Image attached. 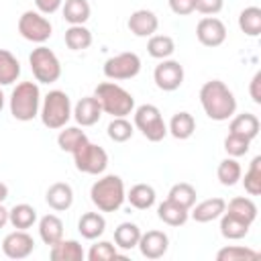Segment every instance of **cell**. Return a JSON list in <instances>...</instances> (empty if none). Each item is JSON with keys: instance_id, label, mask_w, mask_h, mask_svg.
<instances>
[{"instance_id": "1", "label": "cell", "mask_w": 261, "mask_h": 261, "mask_svg": "<svg viewBox=\"0 0 261 261\" xmlns=\"http://www.w3.org/2000/svg\"><path fill=\"white\" fill-rule=\"evenodd\" d=\"M200 104L210 120L222 122L237 112V98L222 80H210L200 88Z\"/></svg>"}, {"instance_id": "2", "label": "cell", "mask_w": 261, "mask_h": 261, "mask_svg": "<svg viewBox=\"0 0 261 261\" xmlns=\"http://www.w3.org/2000/svg\"><path fill=\"white\" fill-rule=\"evenodd\" d=\"M90 200L100 212H116L126 200V190H124L122 177L108 173V175L96 179L90 188Z\"/></svg>"}, {"instance_id": "3", "label": "cell", "mask_w": 261, "mask_h": 261, "mask_svg": "<svg viewBox=\"0 0 261 261\" xmlns=\"http://www.w3.org/2000/svg\"><path fill=\"white\" fill-rule=\"evenodd\" d=\"M96 100L102 106V112L110 114L112 118L116 116H128L135 110V98L128 90L114 82H102L94 90Z\"/></svg>"}, {"instance_id": "4", "label": "cell", "mask_w": 261, "mask_h": 261, "mask_svg": "<svg viewBox=\"0 0 261 261\" xmlns=\"http://www.w3.org/2000/svg\"><path fill=\"white\" fill-rule=\"evenodd\" d=\"M41 110V90L35 82H20L14 86L10 94V114L20 120L29 122L39 116Z\"/></svg>"}, {"instance_id": "5", "label": "cell", "mask_w": 261, "mask_h": 261, "mask_svg": "<svg viewBox=\"0 0 261 261\" xmlns=\"http://www.w3.org/2000/svg\"><path fill=\"white\" fill-rule=\"evenodd\" d=\"M71 112H73V108H71L69 96L63 90H51L41 102L39 116H41V122L47 128L57 130V128H63L69 122Z\"/></svg>"}, {"instance_id": "6", "label": "cell", "mask_w": 261, "mask_h": 261, "mask_svg": "<svg viewBox=\"0 0 261 261\" xmlns=\"http://www.w3.org/2000/svg\"><path fill=\"white\" fill-rule=\"evenodd\" d=\"M29 63H31V71L39 84H53L61 77V63H59L57 55L45 45H39L37 49L31 51Z\"/></svg>"}, {"instance_id": "7", "label": "cell", "mask_w": 261, "mask_h": 261, "mask_svg": "<svg viewBox=\"0 0 261 261\" xmlns=\"http://www.w3.org/2000/svg\"><path fill=\"white\" fill-rule=\"evenodd\" d=\"M135 126L151 143H159L167 137V124L155 104H141L135 110Z\"/></svg>"}, {"instance_id": "8", "label": "cell", "mask_w": 261, "mask_h": 261, "mask_svg": "<svg viewBox=\"0 0 261 261\" xmlns=\"http://www.w3.org/2000/svg\"><path fill=\"white\" fill-rule=\"evenodd\" d=\"M71 155H73L75 169L82 171V173L100 175V173H104L106 167H108V153H106L100 145H94V143H90V141L82 143Z\"/></svg>"}, {"instance_id": "9", "label": "cell", "mask_w": 261, "mask_h": 261, "mask_svg": "<svg viewBox=\"0 0 261 261\" xmlns=\"http://www.w3.org/2000/svg\"><path fill=\"white\" fill-rule=\"evenodd\" d=\"M18 33H20L22 39H27L31 43H37V45H43L45 41L51 39L53 24L39 10H27L18 18Z\"/></svg>"}, {"instance_id": "10", "label": "cell", "mask_w": 261, "mask_h": 261, "mask_svg": "<svg viewBox=\"0 0 261 261\" xmlns=\"http://www.w3.org/2000/svg\"><path fill=\"white\" fill-rule=\"evenodd\" d=\"M104 75L112 82H122V80H133L139 75L141 71V57L133 51H124V53H118L110 59L104 61V67H102Z\"/></svg>"}, {"instance_id": "11", "label": "cell", "mask_w": 261, "mask_h": 261, "mask_svg": "<svg viewBox=\"0 0 261 261\" xmlns=\"http://www.w3.org/2000/svg\"><path fill=\"white\" fill-rule=\"evenodd\" d=\"M153 82L163 92H173L184 84V67L175 59H161L153 71Z\"/></svg>"}, {"instance_id": "12", "label": "cell", "mask_w": 261, "mask_h": 261, "mask_svg": "<svg viewBox=\"0 0 261 261\" xmlns=\"http://www.w3.org/2000/svg\"><path fill=\"white\" fill-rule=\"evenodd\" d=\"M196 39L204 47H218L226 41V27L216 16H204L196 24Z\"/></svg>"}, {"instance_id": "13", "label": "cell", "mask_w": 261, "mask_h": 261, "mask_svg": "<svg viewBox=\"0 0 261 261\" xmlns=\"http://www.w3.org/2000/svg\"><path fill=\"white\" fill-rule=\"evenodd\" d=\"M35 251V241L27 230H12L2 241V253L8 259H27Z\"/></svg>"}, {"instance_id": "14", "label": "cell", "mask_w": 261, "mask_h": 261, "mask_svg": "<svg viewBox=\"0 0 261 261\" xmlns=\"http://www.w3.org/2000/svg\"><path fill=\"white\" fill-rule=\"evenodd\" d=\"M137 247L145 259H161L169 249V237L163 230H147L141 232Z\"/></svg>"}, {"instance_id": "15", "label": "cell", "mask_w": 261, "mask_h": 261, "mask_svg": "<svg viewBox=\"0 0 261 261\" xmlns=\"http://www.w3.org/2000/svg\"><path fill=\"white\" fill-rule=\"evenodd\" d=\"M128 31L135 35V37H151L157 33L159 29V18L153 10L149 8H139L135 10L130 16H128V22H126Z\"/></svg>"}, {"instance_id": "16", "label": "cell", "mask_w": 261, "mask_h": 261, "mask_svg": "<svg viewBox=\"0 0 261 261\" xmlns=\"http://www.w3.org/2000/svg\"><path fill=\"white\" fill-rule=\"evenodd\" d=\"M71 116L75 118V122L80 126H94L100 120V116H102V106L96 100V96H84L73 106Z\"/></svg>"}, {"instance_id": "17", "label": "cell", "mask_w": 261, "mask_h": 261, "mask_svg": "<svg viewBox=\"0 0 261 261\" xmlns=\"http://www.w3.org/2000/svg\"><path fill=\"white\" fill-rule=\"evenodd\" d=\"M45 202L49 204L51 210L55 212H63V210H69L71 204H73V190L69 184L65 181H55L49 186L47 194H45Z\"/></svg>"}, {"instance_id": "18", "label": "cell", "mask_w": 261, "mask_h": 261, "mask_svg": "<svg viewBox=\"0 0 261 261\" xmlns=\"http://www.w3.org/2000/svg\"><path fill=\"white\" fill-rule=\"evenodd\" d=\"M224 210H226V202H224L222 198L214 196V198L202 200L200 204H194L190 216H192V220H196V222H212V220L220 218Z\"/></svg>"}, {"instance_id": "19", "label": "cell", "mask_w": 261, "mask_h": 261, "mask_svg": "<svg viewBox=\"0 0 261 261\" xmlns=\"http://www.w3.org/2000/svg\"><path fill=\"white\" fill-rule=\"evenodd\" d=\"M51 261H84L86 253L75 239H61L49 249Z\"/></svg>"}, {"instance_id": "20", "label": "cell", "mask_w": 261, "mask_h": 261, "mask_svg": "<svg viewBox=\"0 0 261 261\" xmlns=\"http://www.w3.org/2000/svg\"><path fill=\"white\" fill-rule=\"evenodd\" d=\"M157 216H159V220L165 222L167 226H181V224L188 222L190 210L184 208V206H179V204H175V202H171V200L167 198V200H163V202L157 206Z\"/></svg>"}, {"instance_id": "21", "label": "cell", "mask_w": 261, "mask_h": 261, "mask_svg": "<svg viewBox=\"0 0 261 261\" xmlns=\"http://www.w3.org/2000/svg\"><path fill=\"white\" fill-rule=\"evenodd\" d=\"M77 230L84 239L88 241H96L98 237L104 234L106 230V218L100 212H86L80 216L77 220Z\"/></svg>"}, {"instance_id": "22", "label": "cell", "mask_w": 261, "mask_h": 261, "mask_svg": "<svg viewBox=\"0 0 261 261\" xmlns=\"http://www.w3.org/2000/svg\"><path fill=\"white\" fill-rule=\"evenodd\" d=\"M194 130H196V118H194L190 112H186V110L175 112V114L171 116L169 124H167V133H169L173 139H177V141L190 139V137L194 135Z\"/></svg>"}, {"instance_id": "23", "label": "cell", "mask_w": 261, "mask_h": 261, "mask_svg": "<svg viewBox=\"0 0 261 261\" xmlns=\"http://www.w3.org/2000/svg\"><path fill=\"white\" fill-rule=\"evenodd\" d=\"M259 118L251 112H243V114H237L232 120H230V126H228V133L232 135H241L249 141H253L257 135H259Z\"/></svg>"}, {"instance_id": "24", "label": "cell", "mask_w": 261, "mask_h": 261, "mask_svg": "<svg viewBox=\"0 0 261 261\" xmlns=\"http://www.w3.org/2000/svg\"><path fill=\"white\" fill-rule=\"evenodd\" d=\"M126 200L133 208L137 210H149L155 200H157V194H155V188L149 186V184H135L128 192H126Z\"/></svg>"}, {"instance_id": "25", "label": "cell", "mask_w": 261, "mask_h": 261, "mask_svg": "<svg viewBox=\"0 0 261 261\" xmlns=\"http://www.w3.org/2000/svg\"><path fill=\"white\" fill-rule=\"evenodd\" d=\"M249 228H251L249 222L241 220V218L234 216V214L222 212V216H220V234H222L224 239H228V241H239V239H243V237L249 234Z\"/></svg>"}, {"instance_id": "26", "label": "cell", "mask_w": 261, "mask_h": 261, "mask_svg": "<svg viewBox=\"0 0 261 261\" xmlns=\"http://www.w3.org/2000/svg\"><path fill=\"white\" fill-rule=\"evenodd\" d=\"M39 237L45 245H55L57 241L63 239V222L55 214H45L39 220Z\"/></svg>"}, {"instance_id": "27", "label": "cell", "mask_w": 261, "mask_h": 261, "mask_svg": "<svg viewBox=\"0 0 261 261\" xmlns=\"http://www.w3.org/2000/svg\"><path fill=\"white\" fill-rule=\"evenodd\" d=\"M139 239H141V228L135 222H120L114 228V245H116V249L130 251V249H135L139 245Z\"/></svg>"}, {"instance_id": "28", "label": "cell", "mask_w": 261, "mask_h": 261, "mask_svg": "<svg viewBox=\"0 0 261 261\" xmlns=\"http://www.w3.org/2000/svg\"><path fill=\"white\" fill-rule=\"evenodd\" d=\"M224 212L234 214V216H239L241 220L253 224V222L257 220V212H259V210H257V204H255L251 198L237 196V198H232V200L226 204V210H224Z\"/></svg>"}, {"instance_id": "29", "label": "cell", "mask_w": 261, "mask_h": 261, "mask_svg": "<svg viewBox=\"0 0 261 261\" xmlns=\"http://www.w3.org/2000/svg\"><path fill=\"white\" fill-rule=\"evenodd\" d=\"M8 222L12 224V228L27 230L37 222V210L31 204H16L8 210Z\"/></svg>"}, {"instance_id": "30", "label": "cell", "mask_w": 261, "mask_h": 261, "mask_svg": "<svg viewBox=\"0 0 261 261\" xmlns=\"http://www.w3.org/2000/svg\"><path fill=\"white\" fill-rule=\"evenodd\" d=\"M67 49L71 51H84L92 45V31L84 24H69V29L63 35Z\"/></svg>"}, {"instance_id": "31", "label": "cell", "mask_w": 261, "mask_h": 261, "mask_svg": "<svg viewBox=\"0 0 261 261\" xmlns=\"http://www.w3.org/2000/svg\"><path fill=\"white\" fill-rule=\"evenodd\" d=\"M61 12L69 24H84L90 18L92 8L88 0H65L61 6Z\"/></svg>"}, {"instance_id": "32", "label": "cell", "mask_w": 261, "mask_h": 261, "mask_svg": "<svg viewBox=\"0 0 261 261\" xmlns=\"http://www.w3.org/2000/svg\"><path fill=\"white\" fill-rule=\"evenodd\" d=\"M20 75V63L18 59L8 51L0 49V86H10Z\"/></svg>"}, {"instance_id": "33", "label": "cell", "mask_w": 261, "mask_h": 261, "mask_svg": "<svg viewBox=\"0 0 261 261\" xmlns=\"http://www.w3.org/2000/svg\"><path fill=\"white\" fill-rule=\"evenodd\" d=\"M239 29L247 37H259L261 35V8L259 6H247L239 14Z\"/></svg>"}, {"instance_id": "34", "label": "cell", "mask_w": 261, "mask_h": 261, "mask_svg": "<svg viewBox=\"0 0 261 261\" xmlns=\"http://www.w3.org/2000/svg\"><path fill=\"white\" fill-rule=\"evenodd\" d=\"M175 51V41L169 35H151L147 41V53L155 59H169Z\"/></svg>"}, {"instance_id": "35", "label": "cell", "mask_w": 261, "mask_h": 261, "mask_svg": "<svg viewBox=\"0 0 261 261\" xmlns=\"http://www.w3.org/2000/svg\"><path fill=\"white\" fill-rule=\"evenodd\" d=\"M241 175H243V169H241V163L234 159V157H226L218 163V169H216V177L222 186L230 188L234 184L241 181Z\"/></svg>"}, {"instance_id": "36", "label": "cell", "mask_w": 261, "mask_h": 261, "mask_svg": "<svg viewBox=\"0 0 261 261\" xmlns=\"http://www.w3.org/2000/svg\"><path fill=\"white\" fill-rule=\"evenodd\" d=\"M88 137L86 133L80 128V126H63L57 135V145L61 151H67V153H73L82 143H86Z\"/></svg>"}, {"instance_id": "37", "label": "cell", "mask_w": 261, "mask_h": 261, "mask_svg": "<svg viewBox=\"0 0 261 261\" xmlns=\"http://www.w3.org/2000/svg\"><path fill=\"white\" fill-rule=\"evenodd\" d=\"M167 198H169L171 202H175V204H179V206H184V208L190 210V208L196 204L198 194H196V188H194L192 184L179 181V184H173V186H171Z\"/></svg>"}, {"instance_id": "38", "label": "cell", "mask_w": 261, "mask_h": 261, "mask_svg": "<svg viewBox=\"0 0 261 261\" xmlns=\"http://www.w3.org/2000/svg\"><path fill=\"white\" fill-rule=\"evenodd\" d=\"M133 133H135V128H133V124L126 120V116H116V118H112V120L108 122V126H106V135H108V139L114 141V143H126V141L133 137Z\"/></svg>"}, {"instance_id": "39", "label": "cell", "mask_w": 261, "mask_h": 261, "mask_svg": "<svg viewBox=\"0 0 261 261\" xmlns=\"http://www.w3.org/2000/svg\"><path fill=\"white\" fill-rule=\"evenodd\" d=\"M243 186H245V192L249 196H259L261 194V155L253 157V161L249 163Z\"/></svg>"}, {"instance_id": "40", "label": "cell", "mask_w": 261, "mask_h": 261, "mask_svg": "<svg viewBox=\"0 0 261 261\" xmlns=\"http://www.w3.org/2000/svg\"><path fill=\"white\" fill-rule=\"evenodd\" d=\"M257 257H259V251H255L251 247H241V245H228L216 253L218 261H249V259H257Z\"/></svg>"}, {"instance_id": "41", "label": "cell", "mask_w": 261, "mask_h": 261, "mask_svg": "<svg viewBox=\"0 0 261 261\" xmlns=\"http://www.w3.org/2000/svg\"><path fill=\"white\" fill-rule=\"evenodd\" d=\"M90 261H110V259H124L120 253H118V249H116V245H112L110 241H98V243H94L92 247H90V251H88V255H86Z\"/></svg>"}, {"instance_id": "42", "label": "cell", "mask_w": 261, "mask_h": 261, "mask_svg": "<svg viewBox=\"0 0 261 261\" xmlns=\"http://www.w3.org/2000/svg\"><path fill=\"white\" fill-rule=\"evenodd\" d=\"M249 149H251V141L249 139H245L241 135H232V133L226 135V139H224V151L228 153V157L239 159V157L247 155Z\"/></svg>"}, {"instance_id": "43", "label": "cell", "mask_w": 261, "mask_h": 261, "mask_svg": "<svg viewBox=\"0 0 261 261\" xmlns=\"http://www.w3.org/2000/svg\"><path fill=\"white\" fill-rule=\"evenodd\" d=\"M222 6H224V0H196L194 10H198L200 14H206V16H214L222 10Z\"/></svg>"}, {"instance_id": "44", "label": "cell", "mask_w": 261, "mask_h": 261, "mask_svg": "<svg viewBox=\"0 0 261 261\" xmlns=\"http://www.w3.org/2000/svg\"><path fill=\"white\" fill-rule=\"evenodd\" d=\"M167 2H169L171 12L177 14V16H188V14H192V12H194V4H196V0H167Z\"/></svg>"}, {"instance_id": "45", "label": "cell", "mask_w": 261, "mask_h": 261, "mask_svg": "<svg viewBox=\"0 0 261 261\" xmlns=\"http://www.w3.org/2000/svg\"><path fill=\"white\" fill-rule=\"evenodd\" d=\"M61 4H63V0H35L37 10H39L41 14H45V16L57 12V10L61 8Z\"/></svg>"}, {"instance_id": "46", "label": "cell", "mask_w": 261, "mask_h": 261, "mask_svg": "<svg viewBox=\"0 0 261 261\" xmlns=\"http://www.w3.org/2000/svg\"><path fill=\"white\" fill-rule=\"evenodd\" d=\"M249 94L255 104H261V71H257L249 84Z\"/></svg>"}, {"instance_id": "47", "label": "cell", "mask_w": 261, "mask_h": 261, "mask_svg": "<svg viewBox=\"0 0 261 261\" xmlns=\"http://www.w3.org/2000/svg\"><path fill=\"white\" fill-rule=\"evenodd\" d=\"M6 222H8V208H4V204H0V228H4Z\"/></svg>"}, {"instance_id": "48", "label": "cell", "mask_w": 261, "mask_h": 261, "mask_svg": "<svg viewBox=\"0 0 261 261\" xmlns=\"http://www.w3.org/2000/svg\"><path fill=\"white\" fill-rule=\"evenodd\" d=\"M6 198H8V186L4 181H0V204H4Z\"/></svg>"}, {"instance_id": "49", "label": "cell", "mask_w": 261, "mask_h": 261, "mask_svg": "<svg viewBox=\"0 0 261 261\" xmlns=\"http://www.w3.org/2000/svg\"><path fill=\"white\" fill-rule=\"evenodd\" d=\"M2 108H4V94H2V90H0V112H2Z\"/></svg>"}]
</instances>
